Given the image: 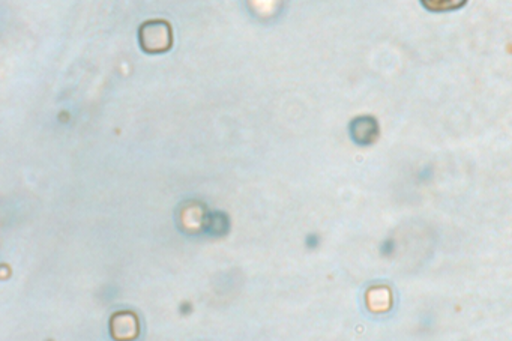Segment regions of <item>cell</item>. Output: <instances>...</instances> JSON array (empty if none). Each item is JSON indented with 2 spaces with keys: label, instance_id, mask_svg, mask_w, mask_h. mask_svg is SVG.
Segmentation results:
<instances>
[{
  "label": "cell",
  "instance_id": "1",
  "mask_svg": "<svg viewBox=\"0 0 512 341\" xmlns=\"http://www.w3.org/2000/svg\"><path fill=\"white\" fill-rule=\"evenodd\" d=\"M173 44L172 28L169 23L155 20L140 28V46L148 53H164Z\"/></svg>",
  "mask_w": 512,
  "mask_h": 341
},
{
  "label": "cell",
  "instance_id": "2",
  "mask_svg": "<svg viewBox=\"0 0 512 341\" xmlns=\"http://www.w3.org/2000/svg\"><path fill=\"white\" fill-rule=\"evenodd\" d=\"M380 128L373 116H359L350 124V137L359 146H370L379 139Z\"/></svg>",
  "mask_w": 512,
  "mask_h": 341
},
{
  "label": "cell",
  "instance_id": "3",
  "mask_svg": "<svg viewBox=\"0 0 512 341\" xmlns=\"http://www.w3.org/2000/svg\"><path fill=\"white\" fill-rule=\"evenodd\" d=\"M112 334L118 340H131L139 334V322L131 313H118L112 319Z\"/></svg>",
  "mask_w": 512,
  "mask_h": 341
},
{
  "label": "cell",
  "instance_id": "4",
  "mask_svg": "<svg viewBox=\"0 0 512 341\" xmlns=\"http://www.w3.org/2000/svg\"><path fill=\"white\" fill-rule=\"evenodd\" d=\"M422 7L430 13H452L467 4V0H421Z\"/></svg>",
  "mask_w": 512,
  "mask_h": 341
}]
</instances>
